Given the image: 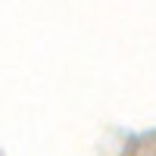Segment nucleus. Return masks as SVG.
Returning a JSON list of instances; mask_svg holds the SVG:
<instances>
[]
</instances>
